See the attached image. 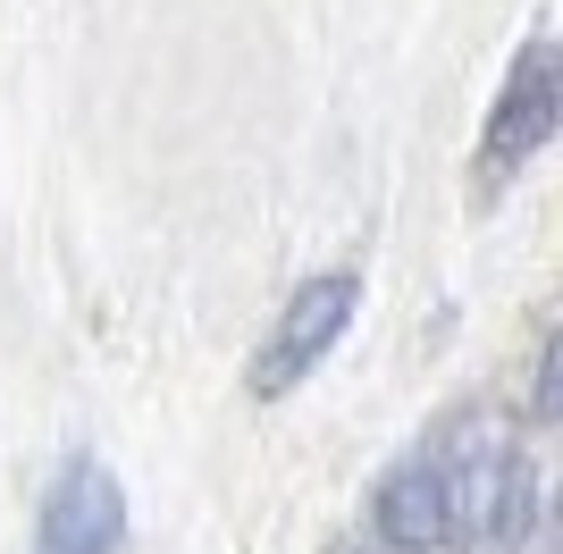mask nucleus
Returning <instances> with one entry per match:
<instances>
[{"instance_id": "obj_1", "label": "nucleus", "mask_w": 563, "mask_h": 554, "mask_svg": "<svg viewBox=\"0 0 563 554\" xmlns=\"http://www.w3.org/2000/svg\"><path fill=\"white\" fill-rule=\"evenodd\" d=\"M446 487V554H521L539 530V470L496 437L488 420H454L429 445Z\"/></svg>"}, {"instance_id": "obj_2", "label": "nucleus", "mask_w": 563, "mask_h": 554, "mask_svg": "<svg viewBox=\"0 0 563 554\" xmlns=\"http://www.w3.org/2000/svg\"><path fill=\"white\" fill-rule=\"evenodd\" d=\"M555 118H563V59H555V34H530L488 110V135H479V185L521 177L555 143Z\"/></svg>"}, {"instance_id": "obj_3", "label": "nucleus", "mask_w": 563, "mask_h": 554, "mask_svg": "<svg viewBox=\"0 0 563 554\" xmlns=\"http://www.w3.org/2000/svg\"><path fill=\"white\" fill-rule=\"evenodd\" d=\"M353 302H362V277L353 269H329V277H311V286H295L286 320L269 328V345H261V362H253V395L261 403L295 395L311 369H320V353L353 328Z\"/></svg>"}, {"instance_id": "obj_4", "label": "nucleus", "mask_w": 563, "mask_h": 554, "mask_svg": "<svg viewBox=\"0 0 563 554\" xmlns=\"http://www.w3.org/2000/svg\"><path fill=\"white\" fill-rule=\"evenodd\" d=\"M126 546V487L93 454H68L34 512V554H118Z\"/></svg>"}, {"instance_id": "obj_5", "label": "nucleus", "mask_w": 563, "mask_h": 554, "mask_svg": "<svg viewBox=\"0 0 563 554\" xmlns=\"http://www.w3.org/2000/svg\"><path fill=\"white\" fill-rule=\"evenodd\" d=\"M378 538L404 554H446V487H438L429 445L387 470V487H378Z\"/></svg>"}]
</instances>
